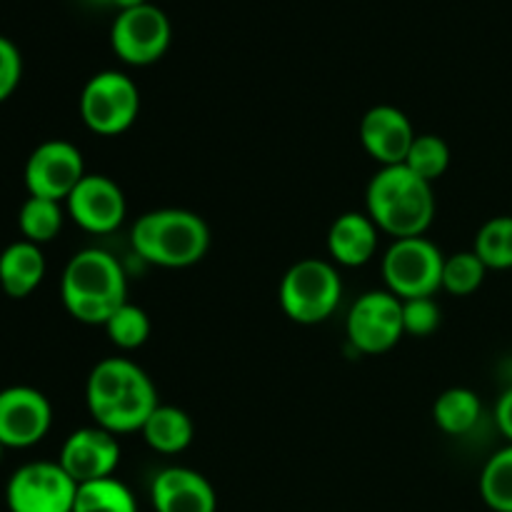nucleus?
Returning <instances> with one entry per match:
<instances>
[{
  "label": "nucleus",
  "mask_w": 512,
  "mask_h": 512,
  "mask_svg": "<svg viewBox=\"0 0 512 512\" xmlns=\"http://www.w3.org/2000/svg\"><path fill=\"white\" fill-rule=\"evenodd\" d=\"M365 203L373 223L395 240L420 238L435 218L433 183L405 165L378 170L368 185Z\"/></svg>",
  "instance_id": "nucleus-1"
},
{
  "label": "nucleus",
  "mask_w": 512,
  "mask_h": 512,
  "mask_svg": "<svg viewBox=\"0 0 512 512\" xmlns=\"http://www.w3.org/2000/svg\"><path fill=\"white\" fill-rule=\"evenodd\" d=\"M128 283L118 260L98 248L80 250L65 265L60 298L75 320L105 325L110 315L128 303Z\"/></svg>",
  "instance_id": "nucleus-2"
},
{
  "label": "nucleus",
  "mask_w": 512,
  "mask_h": 512,
  "mask_svg": "<svg viewBox=\"0 0 512 512\" xmlns=\"http://www.w3.org/2000/svg\"><path fill=\"white\" fill-rule=\"evenodd\" d=\"M130 240L145 263L160 268H188L208 253L210 230L205 220L190 210L163 208L140 215Z\"/></svg>",
  "instance_id": "nucleus-3"
},
{
  "label": "nucleus",
  "mask_w": 512,
  "mask_h": 512,
  "mask_svg": "<svg viewBox=\"0 0 512 512\" xmlns=\"http://www.w3.org/2000/svg\"><path fill=\"white\" fill-rule=\"evenodd\" d=\"M280 308L300 325H315L328 320L343 298V283L338 270L318 258L295 263L280 280Z\"/></svg>",
  "instance_id": "nucleus-4"
},
{
  "label": "nucleus",
  "mask_w": 512,
  "mask_h": 512,
  "mask_svg": "<svg viewBox=\"0 0 512 512\" xmlns=\"http://www.w3.org/2000/svg\"><path fill=\"white\" fill-rule=\"evenodd\" d=\"M445 255L428 238H400L383 258V278L400 300L433 298L443 290Z\"/></svg>",
  "instance_id": "nucleus-5"
},
{
  "label": "nucleus",
  "mask_w": 512,
  "mask_h": 512,
  "mask_svg": "<svg viewBox=\"0 0 512 512\" xmlns=\"http://www.w3.org/2000/svg\"><path fill=\"white\" fill-rule=\"evenodd\" d=\"M140 110V90L125 73L103 70L85 83L80 93L83 123L98 135H120L135 123Z\"/></svg>",
  "instance_id": "nucleus-6"
},
{
  "label": "nucleus",
  "mask_w": 512,
  "mask_h": 512,
  "mask_svg": "<svg viewBox=\"0 0 512 512\" xmlns=\"http://www.w3.org/2000/svg\"><path fill=\"white\" fill-rule=\"evenodd\" d=\"M78 483L60 463H28L15 470L5 488L10 512H73Z\"/></svg>",
  "instance_id": "nucleus-7"
},
{
  "label": "nucleus",
  "mask_w": 512,
  "mask_h": 512,
  "mask_svg": "<svg viewBox=\"0 0 512 512\" xmlns=\"http://www.w3.org/2000/svg\"><path fill=\"white\" fill-rule=\"evenodd\" d=\"M348 340L368 355L388 353L405 335L403 300L390 290H373L355 300L348 315Z\"/></svg>",
  "instance_id": "nucleus-8"
},
{
  "label": "nucleus",
  "mask_w": 512,
  "mask_h": 512,
  "mask_svg": "<svg viewBox=\"0 0 512 512\" xmlns=\"http://www.w3.org/2000/svg\"><path fill=\"white\" fill-rule=\"evenodd\" d=\"M115 55L130 65H150L165 55L170 45V20L158 5L143 3L120 10L110 28Z\"/></svg>",
  "instance_id": "nucleus-9"
},
{
  "label": "nucleus",
  "mask_w": 512,
  "mask_h": 512,
  "mask_svg": "<svg viewBox=\"0 0 512 512\" xmlns=\"http://www.w3.org/2000/svg\"><path fill=\"white\" fill-rule=\"evenodd\" d=\"M80 150L68 140H45L30 153L25 163V188L33 198L68 200L75 185L85 178Z\"/></svg>",
  "instance_id": "nucleus-10"
},
{
  "label": "nucleus",
  "mask_w": 512,
  "mask_h": 512,
  "mask_svg": "<svg viewBox=\"0 0 512 512\" xmlns=\"http://www.w3.org/2000/svg\"><path fill=\"white\" fill-rule=\"evenodd\" d=\"M53 408L40 390L15 385L0 390V443L5 448H30L48 435Z\"/></svg>",
  "instance_id": "nucleus-11"
},
{
  "label": "nucleus",
  "mask_w": 512,
  "mask_h": 512,
  "mask_svg": "<svg viewBox=\"0 0 512 512\" xmlns=\"http://www.w3.org/2000/svg\"><path fill=\"white\" fill-rule=\"evenodd\" d=\"M58 463L78 485L113 478L120 463L118 438L100 425L75 430L63 443Z\"/></svg>",
  "instance_id": "nucleus-12"
},
{
  "label": "nucleus",
  "mask_w": 512,
  "mask_h": 512,
  "mask_svg": "<svg viewBox=\"0 0 512 512\" xmlns=\"http://www.w3.org/2000/svg\"><path fill=\"white\" fill-rule=\"evenodd\" d=\"M68 213L88 233H113L125 218V195L105 175H85L68 195Z\"/></svg>",
  "instance_id": "nucleus-13"
},
{
  "label": "nucleus",
  "mask_w": 512,
  "mask_h": 512,
  "mask_svg": "<svg viewBox=\"0 0 512 512\" xmlns=\"http://www.w3.org/2000/svg\"><path fill=\"white\" fill-rule=\"evenodd\" d=\"M415 140L413 123L393 105H375L360 120V143L383 168L403 165Z\"/></svg>",
  "instance_id": "nucleus-14"
},
{
  "label": "nucleus",
  "mask_w": 512,
  "mask_h": 512,
  "mask_svg": "<svg viewBox=\"0 0 512 512\" xmlns=\"http://www.w3.org/2000/svg\"><path fill=\"white\" fill-rule=\"evenodd\" d=\"M155 512H215L218 498L208 478L190 468H165L150 485Z\"/></svg>",
  "instance_id": "nucleus-15"
},
{
  "label": "nucleus",
  "mask_w": 512,
  "mask_h": 512,
  "mask_svg": "<svg viewBox=\"0 0 512 512\" xmlns=\"http://www.w3.org/2000/svg\"><path fill=\"white\" fill-rule=\"evenodd\" d=\"M380 228L365 213H343L328 233V250L335 263L358 268L373 260Z\"/></svg>",
  "instance_id": "nucleus-16"
},
{
  "label": "nucleus",
  "mask_w": 512,
  "mask_h": 512,
  "mask_svg": "<svg viewBox=\"0 0 512 512\" xmlns=\"http://www.w3.org/2000/svg\"><path fill=\"white\" fill-rule=\"evenodd\" d=\"M45 275V258L40 245L18 240L0 253V288L10 298H28Z\"/></svg>",
  "instance_id": "nucleus-17"
},
{
  "label": "nucleus",
  "mask_w": 512,
  "mask_h": 512,
  "mask_svg": "<svg viewBox=\"0 0 512 512\" xmlns=\"http://www.w3.org/2000/svg\"><path fill=\"white\" fill-rule=\"evenodd\" d=\"M143 375V368L125 358L100 360L88 378L85 400L93 418H100L108 408H113L120 398L130 390V385Z\"/></svg>",
  "instance_id": "nucleus-18"
},
{
  "label": "nucleus",
  "mask_w": 512,
  "mask_h": 512,
  "mask_svg": "<svg viewBox=\"0 0 512 512\" xmlns=\"http://www.w3.org/2000/svg\"><path fill=\"white\" fill-rule=\"evenodd\" d=\"M158 405V390H155L153 380L143 370V375L130 385L128 393L113 408L105 410L100 418H95V423L100 428L110 430L113 435L133 433V430H143V425L148 423V418L155 413Z\"/></svg>",
  "instance_id": "nucleus-19"
},
{
  "label": "nucleus",
  "mask_w": 512,
  "mask_h": 512,
  "mask_svg": "<svg viewBox=\"0 0 512 512\" xmlns=\"http://www.w3.org/2000/svg\"><path fill=\"white\" fill-rule=\"evenodd\" d=\"M193 433L195 428L190 415L173 405H158L148 423L143 425L145 443L163 455L183 453L193 443Z\"/></svg>",
  "instance_id": "nucleus-20"
},
{
  "label": "nucleus",
  "mask_w": 512,
  "mask_h": 512,
  "mask_svg": "<svg viewBox=\"0 0 512 512\" xmlns=\"http://www.w3.org/2000/svg\"><path fill=\"white\" fill-rule=\"evenodd\" d=\"M483 405L480 398L468 388H450L435 400L433 418L438 428L448 435H465L480 420Z\"/></svg>",
  "instance_id": "nucleus-21"
},
{
  "label": "nucleus",
  "mask_w": 512,
  "mask_h": 512,
  "mask_svg": "<svg viewBox=\"0 0 512 512\" xmlns=\"http://www.w3.org/2000/svg\"><path fill=\"white\" fill-rule=\"evenodd\" d=\"M73 512H138V503L128 485L115 478H103L78 485Z\"/></svg>",
  "instance_id": "nucleus-22"
},
{
  "label": "nucleus",
  "mask_w": 512,
  "mask_h": 512,
  "mask_svg": "<svg viewBox=\"0 0 512 512\" xmlns=\"http://www.w3.org/2000/svg\"><path fill=\"white\" fill-rule=\"evenodd\" d=\"M475 255L488 270L512 268V215L490 218L475 235Z\"/></svg>",
  "instance_id": "nucleus-23"
},
{
  "label": "nucleus",
  "mask_w": 512,
  "mask_h": 512,
  "mask_svg": "<svg viewBox=\"0 0 512 512\" xmlns=\"http://www.w3.org/2000/svg\"><path fill=\"white\" fill-rule=\"evenodd\" d=\"M18 225L23 240H30L35 245L50 243L63 228V210L60 203L45 198H33L30 195L18 213Z\"/></svg>",
  "instance_id": "nucleus-24"
},
{
  "label": "nucleus",
  "mask_w": 512,
  "mask_h": 512,
  "mask_svg": "<svg viewBox=\"0 0 512 512\" xmlns=\"http://www.w3.org/2000/svg\"><path fill=\"white\" fill-rule=\"evenodd\" d=\"M480 495L495 512H512V445L498 450L480 475Z\"/></svg>",
  "instance_id": "nucleus-25"
},
{
  "label": "nucleus",
  "mask_w": 512,
  "mask_h": 512,
  "mask_svg": "<svg viewBox=\"0 0 512 512\" xmlns=\"http://www.w3.org/2000/svg\"><path fill=\"white\" fill-rule=\"evenodd\" d=\"M403 165L413 170L415 175H420L423 180H428V183H435L450 165L448 143L443 138H438V135L430 133L415 135Z\"/></svg>",
  "instance_id": "nucleus-26"
},
{
  "label": "nucleus",
  "mask_w": 512,
  "mask_h": 512,
  "mask_svg": "<svg viewBox=\"0 0 512 512\" xmlns=\"http://www.w3.org/2000/svg\"><path fill=\"white\" fill-rule=\"evenodd\" d=\"M485 273H488V268L475 255V250L450 255V258H445L443 265V290H448L450 295L475 293L483 285Z\"/></svg>",
  "instance_id": "nucleus-27"
},
{
  "label": "nucleus",
  "mask_w": 512,
  "mask_h": 512,
  "mask_svg": "<svg viewBox=\"0 0 512 512\" xmlns=\"http://www.w3.org/2000/svg\"><path fill=\"white\" fill-rule=\"evenodd\" d=\"M105 330H108V338L113 340V345H118L123 350H135L148 340L150 320L143 308L125 303L110 315V320L105 323Z\"/></svg>",
  "instance_id": "nucleus-28"
},
{
  "label": "nucleus",
  "mask_w": 512,
  "mask_h": 512,
  "mask_svg": "<svg viewBox=\"0 0 512 512\" xmlns=\"http://www.w3.org/2000/svg\"><path fill=\"white\" fill-rule=\"evenodd\" d=\"M403 328L415 338H428L440 328V305L433 298L403 300Z\"/></svg>",
  "instance_id": "nucleus-29"
},
{
  "label": "nucleus",
  "mask_w": 512,
  "mask_h": 512,
  "mask_svg": "<svg viewBox=\"0 0 512 512\" xmlns=\"http://www.w3.org/2000/svg\"><path fill=\"white\" fill-rule=\"evenodd\" d=\"M23 75V58L13 40L0 35V103L15 93Z\"/></svg>",
  "instance_id": "nucleus-30"
},
{
  "label": "nucleus",
  "mask_w": 512,
  "mask_h": 512,
  "mask_svg": "<svg viewBox=\"0 0 512 512\" xmlns=\"http://www.w3.org/2000/svg\"><path fill=\"white\" fill-rule=\"evenodd\" d=\"M495 423H498V430L512 445V388L505 390L498 398V405H495Z\"/></svg>",
  "instance_id": "nucleus-31"
},
{
  "label": "nucleus",
  "mask_w": 512,
  "mask_h": 512,
  "mask_svg": "<svg viewBox=\"0 0 512 512\" xmlns=\"http://www.w3.org/2000/svg\"><path fill=\"white\" fill-rule=\"evenodd\" d=\"M90 5H100V8H118L120 10H128V8H138V5L148 3V0H88Z\"/></svg>",
  "instance_id": "nucleus-32"
},
{
  "label": "nucleus",
  "mask_w": 512,
  "mask_h": 512,
  "mask_svg": "<svg viewBox=\"0 0 512 512\" xmlns=\"http://www.w3.org/2000/svg\"><path fill=\"white\" fill-rule=\"evenodd\" d=\"M3 450H5V445L0 443V460H3Z\"/></svg>",
  "instance_id": "nucleus-33"
}]
</instances>
